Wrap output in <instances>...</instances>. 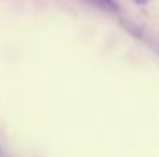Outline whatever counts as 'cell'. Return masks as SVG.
Listing matches in <instances>:
<instances>
[{"instance_id":"1","label":"cell","mask_w":159,"mask_h":157,"mask_svg":"<svg viewBox=\"0 0 159 157\" xmlns=\"http://www.w3.org/2000/svg\"><path fill=\"white\" fill-rule=\"evenodd\" d=\"M87 2L93 4V6H96L102 11H107V13H119L120 11L119 4L115 0H87Z\"/></svg>"},{"instance_id":"2","label":"cell","mask_w":159,"mask_h":157,"mask_svg":"<svg viewBox=\"0 0 159 157\" xmlns=\"http://www.w3.org/2000/svg\"><path fill=\"white\" fill-rule=\"evenodd\" d=\"M120 26L129 34V35H133L135 39H144V34H143V30L137 26V24H133V22H129L128 19H120Z\"/></svg>"},{"instance_id":"3","label":"cell","mask_w":159,"mask_h":157,"mask_svg":"<svg viewBox=\"0 0 159 157\" xmlns=\"http://www.w3.org/2000/svg\"><path fill=\"white\" fill-rule=\"evenodd\" d=\"M131 2H135L137 6H144V4H148V0H131Z\"/></svg>"},{"instance_id":"4","label":"cell","mask_w":159,"mask_h":157,"mask_svg":"<svg viewBox=\"0 0 159 157\" xmlns=\"http://www.w3.org/2000/svg\"><path fill=\"white\" fill-rule=\"evenodd\" d=\"M0 152H2V150H0Z\"/></svg>"}]
</instances>
